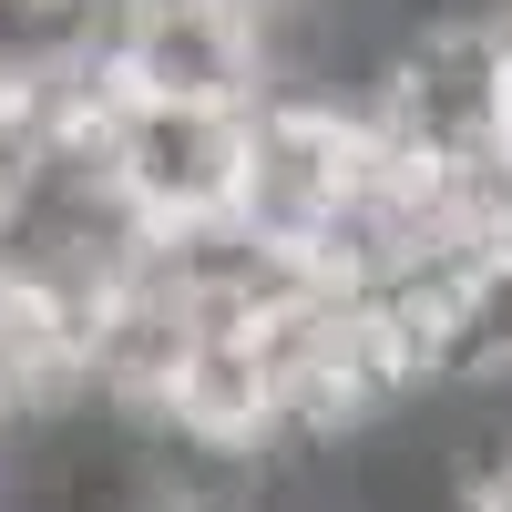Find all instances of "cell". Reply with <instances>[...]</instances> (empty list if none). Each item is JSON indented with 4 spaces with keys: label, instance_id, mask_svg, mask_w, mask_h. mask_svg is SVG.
I'll use <instances>...</instances> for the list:
<instances>
[{
    "label": "cell",
    "instance_id": "6da1fadb",
    "mask_svg": "<svg viewBox=\"0 0 512 512\" xmlns=\"http://www.w3.org/2000/svg\"><path fill=\"white\" fill-rule=\"evenodd\" d=\"M379 144H400L431 175L502 164V21H420L369 93Z\"/></svg>",
    "mask_w": 512,
    "mask_h": 512
},
{
    "label": "cell",
    "instance_id": "7a4b0ae2",
    "mask_svg": "<svg viewBox=\"0 0 512 512\" xmlns=\"http://www.w3.org/2000/svg\"><path fill=\"white\" fill-rule=\"evenodd\" d=\"M103 164H113V195L134 205L144 236L226 226V205H236V164H246V113L113 93V113H103Z\"/></svg>",
    "mask_w": 512,
    "mask_h": 512
},
{
    "label": "cell",
    "instance_id": "3957f363",
    "mask_svg": "<svg viewBox=\"0 0 512 512\" xmlns=\"http://www.w3.org/2000/svg\"><path fill=\"white\" fill-rule=\"evenodd\" d=\"M369 154V113H328V103H246V164H236V205L226 226L256 246H277L308 267L318 226L338 216V195L359 185Z\"/></svg>",
    "mask_w": 512,
    "mask_h": 512
},
{
    "label": "cell",
    "instance_id": "277c9868",
    "mask_svg": "<svg viewBox=\"0 0 512 512\" xmlns=\"http://www.w3.org/2000/svg\"><path fill=\"white\" fill-rule=\"evenodd\" d=\"M195 308L175 297V277H164V256L144 246V267L123 277L93 318H82V410L103 420H134V431H154L164 400H175V379L195 359Z\"/></svg>",
    "mask_w": 512,
    "mask_h": 512
},
{
    "label": "cell",
    "instance_id": "5b68a950",
    "mask_svg": "<svg viewBox=\"0 0 512 512\" xmlns=\"http://www.w3.org/2000/svg\"><path fill=\"white\" fill-rule=\"evenodd\" d=\"M113 82L144 103H216V113H246L267 93L256 31H246L236 0H164V11H144L113 41Z\"/></svg>",
    "mask_w": 512,
    "mask_h": 512
},
{
    "label": "cell",
    "instance_id": "8992f818",
    "mask_svg": "<svg viewBox=\"0 0 512 512\" xmlns=\"http://www.w3.org/2000/svg\"><path fill=\"white\" fill-rule=\"evenodd\" d=\"M164 277H175V297L195 308V328H267L277 308H297L318 277L297 267V256L256 246L246 226H195V236H154Z\"/></svg>",
    "mask_w": 512,
    "mask_h": 512
},
{
    "label": "cell",
    "instance_id": "52a82bcc",
    "mask_svg": "<svg viewBox=\"0 0 512 512\" xmlns=\"http://www.w3.org/2000/svg\"><path fill=\"white\" fill-rule=\"evenodd\" d=\"M72 410H82V318L62 297L0 277V431H41Z\"/></svg>",
    "mask_w": 512,
    "mask_h": 512
},
{
    "label": "cell",
    "instance_id": "ba28073f",
    "mask_svg": "<svg viewBox=\"0 0 512 512\" xmlns=\"http://www.w3.org/2000/svg\"><path fill=\"white\" fill-rule=\"evenodd\" d=\"M502 21H512V0H502Z\"/></svg>",
    "mask_w": 512,
    "mask_h": 512
}]
</instances>
